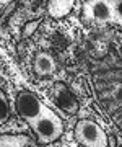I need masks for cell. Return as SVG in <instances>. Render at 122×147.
<instances>
[{
    "label": "cell",
    "mask_w": 122,
    "mask_h": 147,
    "mask_svg": "<svg viewBox=\"0 0 122 147\" xmlns=\"http://www.w3.org/2000/svg\"><path fill=\"white\" fill-rule=\"evenodd\" d=\"M15 111L33 129L39 146H49L59 141L64 134V119L52 111L34 93L21 90L15 96Z\"/></svg>",
    "instance_id": "obj_1"
},
{
    "label": "cell",
    "mask_w": 122,
    "mask_h": 147,
    "mask_svg": "<svg viewBox=\"0 0 122 147\" xmlns=\"http://www.w3.org/2000/svg\"><path fill=\"white\" fill-rule=\"evenodd\" d=\"M80 18L85 23L116 25L122 28V0H88L81 3Z\"/></svg>",
    "instance_id": "obj_2"
},
{
    "label": "cell",
    "mask_w": 122,
    "mask_h": 147,
    "mask_svg": "<svg viewBox=\"0 0 122 147\" xmlns=\"http://www.w3.org/2000/svg\"><path fill=\"white\" fill-rule=\"evenodd\" d=\"M75 141L83 147H107L109 137L104 129L93 119H80L73 129Z\"/></svg>",
    "instance_id": "obj_3"
},
{
    "label": "cell",
    "mask_w": 122,
    "mask_h": 147,
    "mask_svg": "<svg viewBox=\"0 0 122 147\" xmlns=\"http://www.w3.org/2000/svg\"><path fill=\"white\" fill-rule=\"evenodd\" d=\"M52 98L55 105L62 111L69 113V115H77L80 111V101L75 96V93L64 84V82H57L52 88Z\"/></svg>",
    "instance_id": "obj_4"
},
{
    "label": "cell",
    "mask_w": 122,
    "mask_h": 147,
    "mask_svg": "<svg viewBox=\"0 0 122 147\" xmlns=\"http://www.w3.org/2000/svg\"><path fill=\"white\" fill-rule=\"evenodd\" d=\"M33 70L41 79H47V77L54 75V72L57 70L55 57L51 53H46V51L37 53L34 56V61H33Z\"/></svg>",
    "instance_id": "obj_5"
},
{
    "label": "cell",
    "mask_w": 122,
    "mask_h": 147,
    "mask_svg": "<svg viewBox=\"0 0 122 147\" xmlns=\"http://www.w3.org/2000/svg\"><path fill=\"white\" fill-rule=\"evenodd\" d=\"M73 0H52V2H47V13L55 20H60L69 15L73 10Z\"/></svg>",
    "instance_id": "obj_6"
},
{
    "label": "cell",
    "mask_w": 122,
    "mask_h": 147,
    "mask_svg": "<svg viewBox=\"0 0 122 147\" xmlns=\"http://www.w3.org/2000/svg\"><path fill=\"white\" fill-rule=\"evenodd\" d=\"M31 142L28 134H0V147H29Z\"/></svg>",
    "instance_id": "obj_7"
},
{
    "label": "cell",
    "mask_w": 122,
    "mask_h": 147,
    "mask_svg": "<svg viewBox=\"0 0 122 147\" xmlns=\"http://www.w3.org/2000/svg\"><path fill=\"white\" fill-rule=\"evenodd\" d=\"M8 119H10V105H8L3 90L0 88V126L5 124Z\"/></svg>",
    "instance_id": "obj_8"
},
{
    "label": "cell",
    "mask_w": 122,
    "mask_h": 147,
    "mask_svg": "<svg viewBox=\"0 0 122 147\" xmlns=\"http://www.w3.org/2000/svg\"><path fill=\"white\" fill-rule=\"evenodd\" d=\"M39 25H41V21L39 20H31V21H28V23H25V26H23V30H21L23 38L33 36V34L36 33V30L39 28Z\"/></svg>",
    "instance_id": "obj_9"
},
{
    "label": "cell",
    "mask_w": 122,
    "mask_h": 147,
    "mask_svg": "<svg viewBox=\"0 0 122 147\" xmlns=\"http://www.w3.org/2000/svg\"><path fill=\"white\" fill-rule=\"evenodd\" d=\"M116 147H122V136L116 137Z\"/></svg>",
    "instance_id": "obj_10"
},
{
    "label": "cell",
    "mask_w": 122,
    "mask_h": 147,
    "mask_svg": "<svg viewBox=\"0 0 122 147\" xmlns=\"http://www.w3.org/2000/svg\"><path fill=\"white\" fill-rule=\"evenodd\" d=\"M0 5H3V2H0Z\"/></svg>",
    "instance_id": "obj_11"
}]
</instances>
